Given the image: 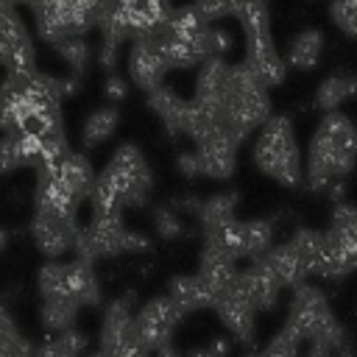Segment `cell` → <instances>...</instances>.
I'll return each mask as SVG.
<instances>
[{
    "mask_svg": "<svg viewBox=\"0 0 357 357\" xmlns=\"http://www.w3.org/2000/svg\"><path fill=\"white\" fill-rule=\"evenodd\" d=\"M153 176L137 145H120L89 190L92 215H123L126 206H142L151 195Z\"/></svg>",
    "mask_w": 357,
    "mask_h": 357,
    "instance_id": "obj_1",
    "label": "cell"
},
{
    "mask_svg": "<svg viewBox=\"0 0 357 357\" xmlns=\"http://www.w3.org/2000/svg\"><path fill=\"white\" fill-rule=\"evenodd\" d=\"M357 162V126L343 112H326L310 139L307 153V184L312 190H329L351 173Z\"/></svg>",
    "mask_w": 357,
    "mask_h": 357,
    "instance_id": "obj_2",
    "label": "cell"
},
{
    "mask_svg": "<svg viewBox=\"0 0 357 357\" xmlns=\"http://www.w3.org/2000/svg\"><path fill=\"white\" fill-rule=\"evenodd\" d=\"M212 109L218 114L220 131L240 145L251 131L262 128L271 117L268 86H262V81L248 70L245 61L229 64L220 98Z\"/></svg>",
    "mask_w": 357,
    "mask_h": 357,
    "instance_id": "obj_3",
    "label": "cell"
},
{
    "mask_svg": "<svg viewBox=\"0 0 357 357\" xmlns=\"http://www.w3.org/2000/svg\"><path fill=\"white\" fill-rule=\"evenodd\" d=\"M167 67H201L206 59H218V25L201 17L192 6L173 8L167 22L151 33Z\"/></svg>",
    "mask_w": 357,
    "mask_h": 357,
    "instance_id": "obj_4",
    "label": "cell"
},
{
    "mask_svg": "<svg viewBox=\"0 0 357 357\" xmlns=\"http://www.w3.org/2000/svg\"><path fill=\"white\" fill-rule=\"evenodd\" d=\"M257 167L284 187H296L304 178V162L298 153V142L293 134V123L284 114H271L268 123L259 128L254 145Z\"/></svg>",
    "mask_w": 357,
    "mask_h": 357,
    "instance_id": "obj_5",
    "label": "cell"
},
{
    "mask_svg": "<svg viewBox=\"0 0 357 357\" xmlns=\"http://www.w3.org/2000/svg\"><path fill=\"white\" fill-rule=\"evenodd\" d=\"M240 28L245 36V64L248 70L262 81V86H276L284 81V59L279 56L273 36H271V11H268V0H248L240 14Z\"/></svg>",
    "mask_w": 357,
    "mask_h": 357,
    "instance_id": "obj_6",
    "label": "cell"
},
{
    "mask_svg": "<svg viewBox=\"0 0 357 357\" xmlns=\"http://www.w3.org/2000/svg\"><path fill=\"white\" fill-rule=\"evenodd\" d=\"M148 248L151 240L139 231H131L123 223V215H92V220L78 229V240H75V257L84 262L131 254V251L137 254Z\"/></svg>",
    "mask_w": 357,
    "mask_h": 357,
    "instance_id": "obj_7",
    "label": "cell"
},
{
    "mask_svg": "<svg viewBox=\"0 0 357 357\" xmlns=\"http://www.w3.org/2000/svg\"><path fill=\"white\" fill-rule=\"evenodd\" d=\"M284 326H290L304 343H312V340L324 337L326 332H332L335 326H340V321L335 318L324 290L310 284V282H304V284H298L293 290Z\"/></svg>",
    "mask_w": 357,
    "mask_h": 357,
    "instance_id": "obj_8",
    "label": "cell"
},
{
    "mask_svg": "<svg viewBox=\"0 0 357 357\" xmlns=\"http://www.w3.org/2000/svg\"><path fill=\"white\" fill-rule=\"evenodd\" d=\"M178 321H181V315L176 312L173 301L167 296H153V298H148L134 312L131 340L137 346H142L148 354H156V351H162V349L170 346Z\"/></svg>",
    "mask_w": 357,
    "mask_h": 357,
    "instance_id": "obj_9",
    "label": "cell"
},
{
    "mask_svg": "<svg viewBox=\"0 0 357 357\" xmlns=\"http://www.w3.org/2000/svg\"><path fill=\"white\" fill-rule=\"evenodd\" d=\"M0 67L6 70V75H22L36 70V50L17 8L0 17Z\"/></svg>",
    "mask_w": 357,
    "mask_h": 357,
    "instance_id": "obj_10",
    "label": "cell"
},
{
    "mask_svg": "<svg viewBox=\"0 0 357 357\" xmlns=\"http://www.w3.org/2000/svg\"><path fill=\"white\" fill-rule=\"evenodd\" d=\"M78 229H81L78 218L53 215V212H45V209H36L33 220H31V237H33L36 248L50 259H59L67 251H75Z\"/></svg>",
    "mask_w": 357,
    "mask_h": 357,
    "instance_id": "obj_11",
    "label": "cell"
},
{
    "mask_svg": "<svg viewBox=\"0 0 357 357\" xmlns=\"http://www.w3.org/2000/svg\"><path fill=\"white\" fill-rule=\"evenodd\" d=\"M212 310L218 312V318L223 321V326L231 332V337H237L240 343H251L254 340V332H257V310L240 293L237 282L229 290H223L220 296H215Z\"/></svg>",
    "mask_w": 357,
    "mask_h": 357,
    "instance_id": "obj_12",
    "label": "cell"
},
{
    "mask_svg": "<svg viewBox=\"0 0 357 357\" xmlns=\"http://www.w3.org/2000/svg\"><path fill=\"white\" fill-rule=\"evenodd\" d=\"M167 61L165 56L159 53L156 42L151 36H139L131 42V50H128V75L131 81L148 95L151 89L162 86V78L167 73Z\"/></svg>",
    "mask_w": 357,
    "mask_h": 357,
    "instance_id": "obj_13",
    "label": "cell"
},
{
    "mask_svg": "<svg viewBox=\"0 0 357 357\" xmlns=\"http://www.w3.org/2000/svg\"><path fill=\"white\" fill-rule=\"evenodd\" d=\"M131 329H134V296L123 293L109 301L100 318V332H98V351H114L126 343H131Z\"/></svg>",
    "mask_w": 357,
    "mask_h": 357,
    "instance_id": "obj_14",
    "label": "cell"
},
{
    "mask_svg": "<svg viewBox=\"0 0 357 357\" xmlns=\"http://www.w3.org/2000/svg\"><path fill=\"white\" fill-rule=\"evenodd\" d=\"M237 287L251 301V307L257 312L259 310H273L276 301H279V293H282V284L273 276V271L265 265V259L248 262V268H243L237 273Z\"/></svg>",
    "mask_w": 357,
    "mask_h": 357,
    "instance_id": "obj_15",
    "label": "cell"
},
{
    "mask_svg": "<svg viewBox=\"0 0 357 357\" xmlns=\"http://www.w3.org/2000/svg\"><path fill=\"white\" fill-rule=\"evenodd\" d=\"M195 162H198V176H206V178H229L234 173V165H237V142L229 139L226 134H215L204 142L195 145Z\"/></svg>",
    "mask_w": 357,
    "mask_h": 357,
    "instance_id": "obj_16",
    "label": "cell"
},
{
    "mask_svg": "<svg viewBox=\"0 0 357 357\" xmlns=\"http://www.w3.org/2000/svg\"><path fill=\"white\" fill-rule=\"evenodd\" d=\"M176 312L184 318V315H192L198 310H206L212 307V293L209 287L204 284V279L198 273H190V276H173L170 284H167V293H165Z\"/></svg>",
    "mask_w": 357,
    "mask_h": 357,
    "instance_id": "obj_17",
    "label": "cell"
},
{
    "mask_svg": "<svg viewBox=\"0 0 357 357\" xmlns=\"http://www.w3.org/2000/svg\"><path fill=\"white\" fill-rule=\"evenodd\" d=\"M45 170H53L56 178H59L70 192H75L81 201L89 198V190H92V184H95V173H92V165H89L86 156L67 151L53 167H45Z\"/></svg>",
    "mask_w": 357,
    "mask_h": 357,
    "instance_id": "obj_18",
    "label": "cell"
},
{
    "mask_svg": "<svg viewBox=\"0 0 357 357\" xmlns=\"http://www.w3.org/2000/svg\"><path fill=\"white\" fill-rule=\"evenodd\" d=\"M148 106L151 112L162 120V126L176 137L184 134V114H187V98H181L178 92H173L170 86H156L148 92Z\"/></svg>",
    "mask_w": 357,
    "mask_h": 357,
    "instance_id": "obj_19",
    "label": "cell"
},
{
    "mask_svg": "<svg viewBox=\"0 0 357 357\" xmlns=\"http://www.w3.org/2000/svg\"><path fill=\"white\" fill-rule=\"evenodd\" d=\"M326 234L337 243V248L346 254V259L357 271V206H351V204H335Z\"/></svg>",
    "mask_w": 357,
    "mask_h": 357,
    "instance_id": "obj_20",
    "label": "cell"
},
{
    "mask_svg": "<svg viewBox=\"0 0 357 357\" xmlns=\"http://www.w3.org/2000/svg\"><path fill=\"white\" fill-rule=\"evenodd\" d=\"M67 271H70V298L78 307H95L100 301V282L92 262L73 257L67 259Z\"/></svg>",
    "mask_w": 357,
    "mask_h": 357,
    "instance_id": "obj_21",
    "label": "cell"
},
{
    "mask_svg": "<svg viewBox=\"0 0 357 357\" xmlns=\"http://www.w3.org/2000/svg\"><path fill=\"white\" fill-rule=\"evenodd\" d=\"M273 226L271 220L254 218V220H240V259L257 262L262 259L273 245Z\"/></svg>",
    "mask_w": 357,
    "mask_h": 357,
    "instance_id": "obj_22",
    "label": "cell"
},
{
    "mask_svg": "<svg viewBox=\"0 0 357 357\" xmlns=\"http://www.w3.org/2000/svg\"><path fill=\"white\" fill-rule=\"evenodd\" d=\"M234 209H237V192H218L201 204H192V212L198 218V223L204 226V231H212L218 226H226L234 218Z\"/></svg>",
    "mask_w": 357,
    "mask_h": 357,
    "instance_id": "obj_23",
    "label": "cell"
},
{
    "mask_svg": "<svg viewBox=\"0 0 357 357\" xmlns=\"http://www.w3.org/2000/svg\"><path fill=\"white\" fill-rule=\"evenodd\" d=\"M321 50H324V36L321 31L315 28H307L301 31L298 36H293V42L287 45V53H284V64L287 67H296V70H312L321 59Z\"/></svg>",
    "mask_w": 357,
    "mask_h": 357,
    "instance_id": "obj_24",
    "label": "cell"
},
{
    "mask_svg": "<svg viewBox=\"0 0 357 357\" xmlns=\"http://www.w3.org/2000/svg\"><path fill=\"white\" fill-rule=\"evenodd\" d=\"M357 95V75H346V73H337V75H329L321 86H318V95H315V103L326 112H337L340 103H346L349 98Z\"/></svg>",
    "mask_w": 357,
    "mask_h": 357,
    "instance_id": "obj_25",
    "label": "cell"
},
{
    "mask_svg": "<svg viewBox=\"0 0 357 357\" xmlns=\"http://www.w3.org/2000/svg\"><path fill=\"white\" fill-rule=\"evenodd\" d=\"M78 304L73 301H64V298H47L42 301V310H39V318L45 324V329H50L53 335H61V332H70L75 326V318H78Z\"/></svg>",
    "mask_w": 357,
    "mask_h": 357,
    "instance_id": "obj_26",
    "label": "cell"
},
{
    "mask_svg": "<svg viewBox=\"0 0 357 357\" xmlns=\"http://www.w3.org/2000/svg\"><path fill=\"white\" fill-rule=\"evenodd\" d=\"M117 120H120V112L114 106H100L95 109L86 120H84V145H100L103 139H109L117 128Z\"/></svg>",
    "mask_w": 357,
    "mask_h": 357,
    "instance_id": "obj_27",
    "label": "cell"
},
{
    "mask_svg": "<svg viewBox=\"0 0 357 357\" xmlns=\"http://www.w3.org/2000/svg\"><path fill=\"white\" fill-rule=\"evenodd\" d=\"M84 349H86V337L81 332L70 329V332L53 335L42 346H36L33 357H84Z\"/></svg>",
    "mask_w": 357,
    "mask_h": 357,
    "instance_id": "obj_28",
    "label": "cell"
},
{
    "mask_svg": "<svg viewBox=\"0 0 357 357\" xmlns=\"http://www.w3.org/2000/svg\"><path fill=\"white\" fill-rule=\"evenodd\" d=\"M301 357H351L346 329H343V326H335V329L326 332L324 337L307 343V349H304Z\"/></svg>",
    "mask_w": 357,
    "mask_h": 357,
    "instance_id": "obj_29",
    "label": "cell"
},
{
    "mask_svg": "<svg viewBox=\"0 0 357 357\" xmlns=\"http://www.w3.org/2000/svg\"><path fill=\"white\" fill-rule=\"evenodd\" d=\"M56 53L61 56V61L73 70V73H81L89 61V45L84 42V36H70V39H61L53 45Z\"/></svg>",
    "mask_w": 357,
    "mask_h": 357,
    "instance_id": "obj_30",
    "label": "cell"
},
{
    "mask_svg": "<svg viewBox=\"0 0 357 357\" xmlns=\"http://www.w3.org/2000/svg\"><path fill=\"white\" fill-rule=\"evenodd\" d=\"M301 346L304 340L290 329V326H282L271 340L268 346L262 349L265 357H301Z\"/></svg>",
    "mask_w": 357,
    "mask_h": 357,
    "instance_id": "obj_31",
    "label": "cell"
},
{
    "mask_svg": "<svg viewBox=\"0 0 357 357\" xmlns=\"http://www.w3.org/2000/svg\"><path fill=\"white\" fill-rule=\"evenodd\" d=\"M245 3H248V0H192L190 6H192L201 17H206L209 22H215V20H220V17H237Z\"/></svg>",
    "mask_w": 357,
    "mask_h": 357,
    "instance_id": "obj_32",
    "label": "cell"
},
{
    "mask_svg": "<svg viewBox=\"0 0 357 357\" xmlns=\"http://www.w3.org/2000/svg\"><path fill=\"white\" fill-rule=\"evenodd\" d=\"M153 226H156V234L159 237H165V240H173V237H178L181 234V218H178V212L176 209H170V206H159L156 212H153Z\"/></svg>",
    "mask_w": 357,
    "mask_h": 357,
    "instance_id": "obj_33",
    "label": "cell"
},
{
    "mask_svg": "<svg viewBox=\"0 0 357 357\" xmlns=\"http://www.w3.org/2000/svg\"><path fill=\"white\" fill-rule=\"evenodd\" d=\"M226 354H229V340L218 337V340H212L209 346H201V349L187 351L184 357H226Z\"/></svg>",
    "mask_w": 357,
    "mask_h": 357,
    "instance_id": "obj_34",
    "label": "cell"
},
{
    "mask_svg": "<svg viewBox=\"0 0 357 357\" xmlns=\"http://www.w3.org/2000/svg\"><path fill=\"white\" fill-rule=\"evenodd\" d=\"M126 92H128L126 81H123L120 75H114V73H112V75L106 78V95H109L112 100H123V98H126Z\"/></svg>",
    "mask_w": 357,
    "mask_h": 357,
    "instance_id": "obj_35",
    "label": "cell"
},
{
    "mask_svg": "<svg viewBox=\"0 0 357 357\" xmlns=\"http://www.w3.org/2000/svg\"><path fill=\"white\" fill-rule=\"evenodd\" d=\"M151 357H184V354L176 351L173 346H167V349H162V351H156V354H151Z\"/></svg>",
    "mask_w": 357,
    "mask_h": 357,
    "instance_id": "obj_36",
    "label": "cell"
},
{
    "mask_svg": "<svg viewBox=\"0 0 357 357\" xmlns=\"http://www.w3.org/2000/svg\"><path fill=\"white\" fill-rule=\"evenodd\" d=\"M17 8V3L14 0H0V17H6L8 11H14Z\"/></svg>",
    "mask_w": 357,
    "mask_h": 357,
    "instance_id": "obj_37",
    "label": "cell"
},
{
    "mask_svg": "<svg viewBox=\"0 0 357 357\" xmlns=\"http://www.w3.org/2000/svg\"><path fill=\"white\" fill-rule=\"evenodd\" d=\"M6 243H8V231H6V229H0V254H3Z\"/></svg>",
    "mask_w": 357,
    "mask_h": 357,
    "instance_id": "obj_38",
    "label": "cell"
},
{
    "mask_svg": "<svg viewBox=\"0 0 357 357\" xmlns=\"http://www.w3.org/2000/svg\"><path fill=\"white\" fill-rule=\"evenodd\" d=\"M248 357H257V354H248Z\"/></svg>",
    "mask_w": 357,
    "mask_h": 357,
    "instance_id": "obj_39",
    "label": "cell"
}]
</instances>
